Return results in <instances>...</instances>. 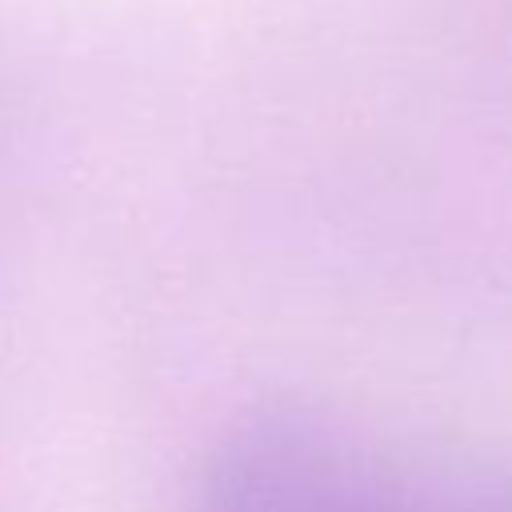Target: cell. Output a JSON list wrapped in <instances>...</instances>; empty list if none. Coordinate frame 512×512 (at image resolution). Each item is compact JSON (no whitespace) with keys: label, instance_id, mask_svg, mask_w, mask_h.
Wrapping results in <instances>:
<instances>
[{"label":"cell","instance_id":"obj_1","mask_svg":"<svg viewBox=\"0 0 512 512\" xmlns=\"http://www.w3.org/2000/svg\"><path fill=\"white\" fill-rule=\"evenodd\" d=\"M196 512H512V476L316 412H276L216 456Z\"/></svg>","mask_w":512,"mask_h":512}]
</instances>
